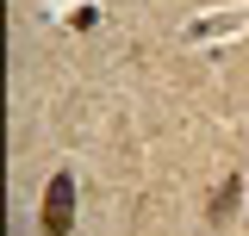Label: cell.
<instances>
[{"mask_svg": "<svg viewBox=\"0 0 249 236\" xmlns=\"http://www.w3.org/2000/svg\"><path fill=\"white\" fill-rule=\"evenodd\" d=\"M69 224H75V180L56 174V180H50V193H44V230L62 236Z\"/></svg>", "mask_w": 249, "mask_h": 236, "instance_id": "6da1fadb", "label": "cell"}]
</instances>
